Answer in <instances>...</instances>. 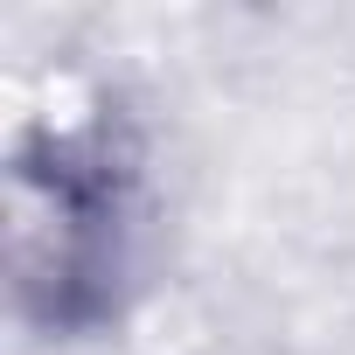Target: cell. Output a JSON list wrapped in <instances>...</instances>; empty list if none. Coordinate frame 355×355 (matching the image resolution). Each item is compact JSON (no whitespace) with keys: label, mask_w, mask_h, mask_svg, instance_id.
<instances>
[{"label":"cell","mask_w":355,"mask_h":355,"mask_svg":"<svg viewBox=\"0 0 355 355\" xmlns=\"http://www.w3.org/2000/svg\"><path fill=\"white\" fill-rule=\"evenodd\" d=\"M153 167L146 132L112 91L35 105L8 125L0 160V272L28 341H112L146 293Z\"/></svg>","instance_id":"cell-1"}]
</instances>
